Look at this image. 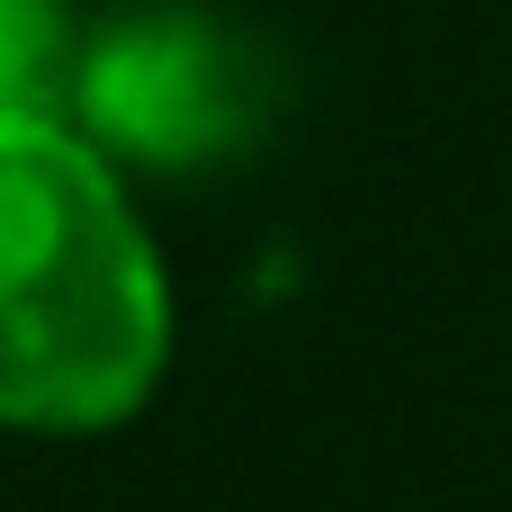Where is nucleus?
Here are the masks:
<instances>
[{
  "mask_svg": "<svg viewBox=\"0 0 512 512\" xmlns=\"http://www.w3.org/2000/svg\"><path fill=\"white\" fill-rule=\"evenodd\" d=\"M63 117L126 180L135 171H153V180L216 171L261 144L270 63L234 18H216L198 0H135V9H108L99 27H81Z\"/></svg>",
  "mask_w": 512,
  "mask_h": 512,
  "instance_id": "2",
  "label": "nucleus"
},
{
  "mask_svg": "<svg viewBox=\"0 0 512 512\" xmlns=\"http://www.w3.org/2000/svg\"><path fill=\"white\" fill-rule=\"evenodd\" d=\"M171 270L63 108H0V432L90 441L171 378Z\"/></svg>",
  "mask_w": 512,
  "mask_h": 512,
  "instance_id": "1",
  "label": "nucleus"
},
{
  "mask_svg": "<svg viewBox=\"0 0 512 512\" xmlns=\"http://www.w3.org/2000/svg\"><path fill=\"white\" fill-rule=\"evenodd\" d=\"M81 63L72 0H0V108H63Z\"/></svg>",
  "mask_w": 512,
  "mask_h": 512,
  "instance_id": "3",
  "label": "nucleus"
}]
</instances>
